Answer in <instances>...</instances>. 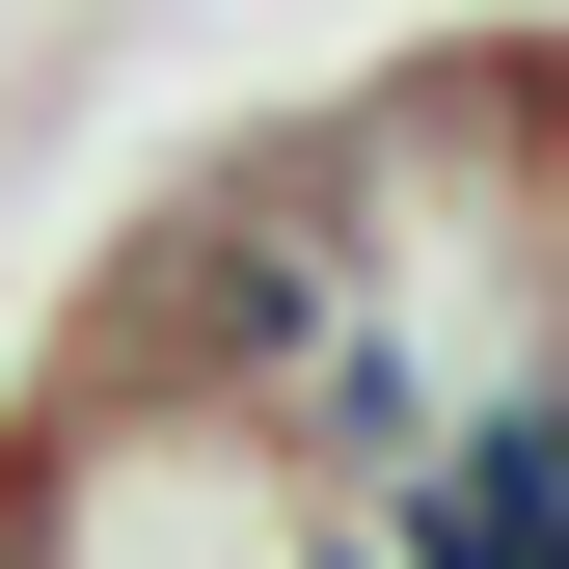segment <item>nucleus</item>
<instances>
[{
	"label": "nucleus",
	"instance_id": "obj_1",
	"mask_svg": "<svg viewBox=\"0 0 569 569\" xmlns=\"http://www.w3.org/2000/svg\"><path fill=\"white\" fill-rule=\"evenodd\" d=\"M326 542H352V488L244 380H163L109 326L28 352V407H0V569H326Z\"/></svg>",
	"mask_w": 569,
	"mask_h": 569
}]
</instances>
